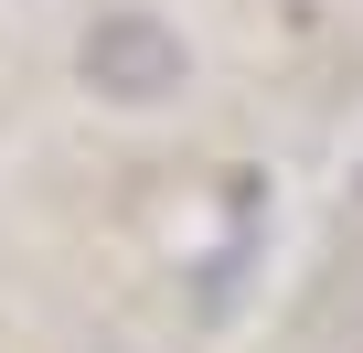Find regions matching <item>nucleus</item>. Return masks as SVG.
<instances>
[{
	"instance_id": "1",
	"label": "nucleus",
	"mask_w": 363,
	"mask_h": 353,
	"mask_svg": "<svg viewBox=\"0 0 363 353\" xmlns=\"http://www.w3.org/2000/svg\"><path fill=\"white\" fill-rule=\"evenodd\" d=\"M75 65H86V86L118 97V107H150V97H171L182 75H193V54H182V33H171L160 11H96L86 43H75Z\"/></svg>"
}]
</instances>
